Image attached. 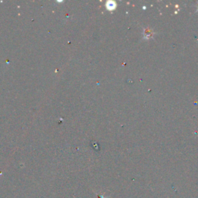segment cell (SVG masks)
<instances>
[{
  "instance_id": "obj_1",
  "label": "cell",
  "mask_w": 198,
  "mask_h": 198,
  "mask_svg": "<svg viewBox=\"0 0 198 198\" xmlns=\"http://www.w3.org/2000/svg\"><path fill=\"white\" fill-rule=\"evenodd\" d=\"M116 6L117 4L114 1H109L106 3V9L109 11H113L114 10H115Z\"/></svg>"
},
{
  "instance_id": "obj_2",
  "label": "cell",
  "mask_w": 198,
  "mask_h": 198,
  "mask_svg": "<svg viewBox=\"0 0 198 198\" xmlns=\"http://www.w3.org/2000/svg\"><path fill=\"white\" fill-rule=\"evenodd\" d=\"M143 34H144V37L145 39H150L153 36L154 32L152 31V29H150V28H147V29H144Z\"/></svg>"
},
{
  "instance_id": "obj_3",
  "label": "cell",
  "mask_w": 198,
  "mask_h": 198,
  "mask_svg": "<svg viewBox=\"0 0 198 198\" xmlns=\"http://www.w3.org/2000/svg\"><path fill=\"white\" fill-rule=\"evenodd\" d=\"M197 8H198V5H197Z\"/></svg>"
}]
</instances>
